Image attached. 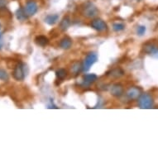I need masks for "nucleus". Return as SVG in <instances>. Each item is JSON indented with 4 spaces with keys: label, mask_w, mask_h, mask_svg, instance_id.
Returning a JSON list of instances; mask_svg holds the SVG:
<instances>
[{
    "label": "nucleus",
    "mask_w": 158,
    "mask_h": 158,
    "mask_svg": "<svg viewBox=\"0 0 158 158\" xmlns=\"http://www.w3.org/2000/svg\"><path fill=\"white\" fill-rule=\"evenodd\" d=\"M124 28H125L124 24L121 23H113V29L114 30L115 32H120V31H123Z\"/></svg>",
    "instance_id": "19"
},
{
    "label": "nucleus",
    "mask_w": 158,
    "mask_h": 158,
    "mask_svg": "<svg viewBox=\"0 0 158 158\" xmlns=\"http://www.w3.org/2000/svg\"><path fill=\"white\" fill-rule=\"evenodd\" d=\"M72 46V40L69 37L62 38L60 41V47L62 49L68 50L70 49Z\"/></svg>",
    "instance_id": "10"
},
{
    "label": "nucleus",
    "mask_w": 158,
    "mask_h": 158,
    "mask_svg": "<svg viewBox=\"0 0 158 158\" xmlns=\"http://www.w3.org/2000/svg\"><path fill=\"white\" fill-rule=\"evenodd\" d=\"M2 47V43H0V48Z\"/></svg>",
    "instance_id": "23"
},
{
    "label": "nucleus",
    "mask_w": 158,
    "mask_h": 158,
    "mask_svg": "<svg viewBox=\"0 0 158 158\" xmlns=\"http://www.w3.org/2000/svg\"><path fill=\"white\" fill-rule=\"evenodd\" d=\"M35 42L38 46H46L47 44L49 43V40L45 36H38L37 38H35Z\"/></svg>",
    "instance_id": "12"
},
{
    "label": "nucleus",
    "mask_w": 158,
    "mask_h": 158,
    "mask_svg": "<svg viewBox=\"0 0 158 158\" xmlns=\"http://www.w3.org/2000/svg\"><path fill=\"white\" fill-rule=\"evenodd\" d=\"M59 20V15L58 14H49L45 17V22H46L50 26H53L57 23Z\"/></svg>",
    "instance_id": "11"
},
{
    "label": "nucleus",
    "mask_w": 158,
    "mask_h": 158,
    "mask_svg": "<svg viewBox=\"0 0 158 158\" xmlns=\"http://www.w3.org/2000/svg\"><path fill=\"white\" fill-rule=\"evenodd\" d=\"M0 80L3 81H6L9 80V75H8V73H7L6 70H4L3 69H0Z\"/></svg>",
    "instance_id": "20"
},
{
    "label": "nucleus",
    "mask_w": 158,
    "mask_h": 158,
    "mask_svg": "<svg viewBox=\"0 0 158 158\" xmlns=\"http://www.w3.org/2000/svg\"><path fill=\"white\" fill-rule=\"evenodd\" d=\"M56 74L59 80H64L66 76V70L65 69H59Z\"/></svg>",
    "instance_id": "18"
},
{
    "label": "nucleus",
    "mask_w": 158,
    "mask_h": 158,
    "mask_svg": "<svg viewBox=\"0 0 158 158\" xmlns=\"http://www.w3.org/2000/svg\"><path fill=\"white\" fill-rule=\"evenodd\" d=\"M13 76L16 81H21L24 80L25 78V71H24V65L22 63H18L16 65V66L13 71Z\"/></svg>",
    "instance_id": "3"
},
{
    "label": "nucleus",
    "mask_w": 158,
    "mask_h": 158,
    "mask_svg": "<svg viewBox=\"0 0 158 158\" xmlns=\"http://www.w3.org/2000/svg\"><path fill=\"white\" fill-rule=\"evenodd\" d=\"M98 60V56L95 52H90L87 55L86 57L84 60L83 63V70L84 71H88L90 67Z\"/></svg>",
    "instance_id": "2"
},
{
    "label": "nucleus",
    "mask_w": 158,
    "mask_h": 158,
    "mask_svg": "<svg viewBox=\"0 0 158 158\" xmlns=\"http://www.w3.org/2000/svg\"><path fill=\"white\" fill-rule=\"evenodd\" d=\"M23 9H24V12H25L27 16L30 17V16H33V15L37 13V12L38 10V6L35 1L30 0L28 2H27Z\"/></svg>",
    "instance_id": "4"
},
{
    "label": "nucleus",
    "mask_w": 158,
    "mask_h": 158,
    "mask_svg": "<svg viewBox=\"0 0 158 158\" xmlns=\"http://www.w3.org/2000/svg\"><path fill=\"white\" fill-rule=\"evenodd\" d=\"M7 5V1L6 0H0V9H4Z\"/></svg>",
    "instance_id": "22"
},
{
    "label": "nucleus",
    "mask_w": 158,
    "mask_h": 158,
    "mask_svg": "<svg viewBox=\"0 0 158 158\" xmlns=\"http://www.w3.org/2000/svg\"><path fill=\"white\" fill-rule=\"evenodd\" d=\"M84 15L87 17H94L99 13L98 9L93 3H87L83 10Z\"/></svg>",
    "instance_id": "5"
},
{
    "label": "nucleus",
    "mask_w": 158,
    "mask_h": 158,
    "mask_svg": "<svg viewBox=\"0 0 158 158\" xmlns=\"http://www.w3.org/2000/svg\"><path fill=\"white\" fill-rule=\"evenodd\" d=\"M146 32V27L144 26H140L138 27V30H137V32H138V35H140V36H142V35L145 33Z\"/></svg>",
    "instance_id": "21"
},
{
    "label": "nucleus",
    "mask_w": 158,
    "mask_h": 158,
    "mask_svg": "<svg viewBox=\"0 0 158 158\" xmlns=\"http://www.w3.org/2000/svg\"><path fill=\"white\" fill-rule=\"evenodd\" d=\"M110 92L115 97H120L124 94V88L119 84H115L111 87Z\"/></svg>",
    "instance_id": "8"
},
{
    "label": "nucleus",
    "mask_w": 158,
    "mask_h": 158,
    "mask_svg": "<svg viewBox=\"0 0 158 158\" xmlns=\"http://www.w3.org/2000/svg\"><path fill=\"white\" fill-rule=\"evenodd\" d=\"M138 104L141 109H151L153 105V98L148 94H142L138 99Z\"/></svg>",
    "instance_id": "1"
},
{
    "label": "nucleus",
    "mask_w": 158,
    "mask_h": 158,
    "mask_svg": "<svg viewBox=\"0 0 158 158\" xmlns=\"http://www.w3.org/2000/svg\"><path fill=\"white\" fill-rule=\"evenodd\" d=\"M16 17H17V18L19 21H24L27 17V16L25 13L24 9H18L17 10V12H16Z\"/></svg>",
    "instance_id": "15"
},
{
    "label": "nucleus",
    "mask_w": 158,
    "mask_h": 158,
    "mask_svg": "<svg viewBox=\"0 0 158 158\" xmlns=\"http://www.w3.org/2000/svg\"><path fill=\"white\" fill-rule=\"evenodd\" d=\"M81 70H83V65H81L80 62H75V63L72 65L71 70L73 73L77 74Z\"/></svg>",
    "instance_id": "17"
},
{
    "label": "nucleus",
    "mask_w": 158,
    "mask_h": 158,
    "mask_svg": "<svg viewBox=\"0 0 158 158\" xmlns=\"http://www.w3.org/2000/svg\"><path fill=\"white\" fill-rule=\"evenodd\" d=\"M126 95L129 99H136L141 95V90L138 87H131L127 89Z\"/></svg>",
    "instance_id": "7"
},
{
    "label": "nucleus",
    "mask_w": 158,
    "mask_h": 158,
    "mask_svg": "<svg viewBox=\"0 0 158 158\" xmlns=\"http://www.w3.org/2000/svg\"><path fill=\"white\" fill-rule=\"evenodd\" d=\"M70 25V20L68 17H64L63 20L61 21L60 23V28L63 31H66V29L68 28Z\"/></svg>",
    "instance_id": "14"
},
{
    "label": "nucleus",
    "mask_w": 158,
    "mask_h": 158,
    "mask_svg": "<svg viewBox=\"0 0 158 158\" xmlns=\"http://www.w3.org/2000/svg\"><path fill=\"white\" fill-rule=\"evenodd\" d=\"M110 75H111L112 77L119 78L121 77L122 75H124V71L121 69H119V68H117V69L113 70L112 71L110 72Z\"/></svg>",
    "instance_id": "16"
},
{
    "label": "nucleus",
    "mask_w": 158,
    "mask_h": 158,
    "mask_svg": "<svg viewBox=\"0 0 158 158\" xmlns=\"http://www.w3.org/2000/svg\"><path fill=\"white\" fill-rule=\"evenodd\" d=\"M91 27L98 32H104L108 29V26L104 21L99 18H96L91 22Z\"/></svg>",
    "instance_id": "6"
},
{
    "label": "nucleus",
    "mask_w": 158,
    "mask_h": 158,
    "mask_svg": "<svg viewBox=\"0 0 158 158\" xmlns=\"http://www.w3.org/2000/svg\"><path fill=\"white\" fill-rule=\"evenodd\" d=\"M97 80V75L95 74H86L83 76L84 85H89L90 84L95 82Z\"/></svg>",
    "instance_id": "9"
},
{
    "label": "nucleus",
    "mask_w": 158,
    "mask_h": 158,
    "mask_svg": "<svg viewBox=\"0 0 158 158\" xmlns=\"http://www.w3.org/2000/svg\"><path fill=\"white\" fill-rule=\"evenodd\" d=\"M144 50L148 54L153 55L156 57H158V48L153 46V45H147V46H145Z\"/></svg>",
    "instance_id": "13"
}]
</instances>
